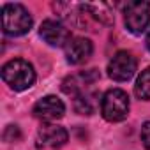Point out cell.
Segmentation results:
<instances>
[{"instance_id": "cell-1", "label": "cell", "mask_w": 150, "mask_h": 150, "mask_svg": "<svg viewBox=\"0 0 150 150\" xmlns=\"http://www.w3.org/2000/svg\"><path fill=\"white\" fill-rule=\"evenodd\" d=\"M2 80L14 92H23L35 83L34 65L23 58H13L2 67Z\"/></svg>"}, {"instance_id": "cell-2", "label": "cell", "mask_w": 150, "mask_h": 150, "mask_svg": "<svg viewBox=\"0 0 150 150\" xmlns=\"http://www.w3.org/2000/svg\"><path fill=\"white\" fill-rule=\"evenodd\" d=\"M32 16L28 9L21 4H4L2 6V30L7 35L20 37L30 32Z\"/></svg>"}, {"instance_id": "cell-3", "label": "cell", "mask_w": 150, "mask_h": 150, "mask_svg": "<svg viewBox=\"0 0 150 150\" xmlns=\"http://www.w3.org/2000/svg\"><path fill=\"white\" fill-rule=\"evenodd\" d=\"M101 113L108 122H122L129 115V96L122 88H110L101 99Z\"/></svg>"}, {"instance_id": "cell-4", "label": "cell", "mask_w": 150, "mask_h": 150, "mask_svg": "<svg viewBox=\"0 0 150 150\" xmlns=\"http://www.w3.org/2000/svg\"><path fill=\"white\" fill-rule=\"evenodd\" d=\"M124 21L131 34L141 35L150 23V2H145V0L127 2L124 7Z\"/></svg>"}, {"instance_id": "cell-5", "label": "cell", "mask_w": 150, "mask_h": 150, "mask_svg": "<svg viewBox=\"0 0 150 150\" xmlns=\"http://www.w3.org/2000/svg\"><path fill=\"white\" fill-rule=\"evenodd\" d=\"M138 62L131 51H117L108 64V74L115 81H129L136 74Z\"/></svg>"}, {"instance_id": "cell-6", "label": "cell", "mask_w": 150, "mask_h": 150, "mask_svg": "<svg viewBox=\"0 0 150 150\" xmlns=\"http://www.w3.org/2000/svg\"><path fill=\"white\" fill-rule=\"evenodd\" d=\"M32 113H34L35 118H39L42 122H55V120L64 117L65 106L57 96H46V97H42L35 103Z\"/></svg>"}, {"instance_id": "cell-7", "label": "cell", "mask_w": 150, "mask_h": 150, "mask_svg": "<svg viewBox=\"0 0 150 150\" xmlns=\"http://www.w3.org/2000/svg\"><path fill=\"white\" fill-rule=\"evenodd\" d=\"M39 35L50 46H55V48H60V46L65 48V44L72 39L69 28L57 20H44L41 28H39Z\"/></svg>"}, {"instance_id": "cell-8", "label": "cell", "mask_w": 150, "mask_h": 150, "mask_svg": "<svg viewBox=\"0 0 150 150\" xmlns=\"http://www.w3.org/2000/svg\"><path fill=\"white\" fill-rule=\"evenodd\" d=\"M67 139H69L67 131L55 124H42L37 131L39 148H60L67 143Z\"/></svg>"}, {"instance_id": "cell-9", "label": "cell", "mask_w": 150, "mask_h": 150, "mask_svg": "<svg viewBox=\"0 0 150 150\" xmlns=\"http://www.w3.org/2000/svg\"><path fill=\"white\" fill-rule=\"evenodd\" d=\"M99 80V72L96 69H88V71H81L78 74H71L62 81V90L67 96H74L76 97L78 94L85 92V88L88 85H92L94 81Z\"/></svg>"}, {"instance_id": "cell-10", "label": "cell", "mask_w": 150, "mask_h": 150, "mask_svg": "<svg viewBox=\"0 0 150 150\" xmlns=\"http://www.w3.org/2000/svg\"><path fill=\"white\" fill-rule=\"evenodd\" d=\"M64 51H65V58H67L69 64L80 65V64L87 62V60L92 57L94 44H92V41H88V39H85V37H72V39L65 44Z\"/></svg>"}, {"instance_id": "cell-11", "label": "cell", "mask_w": 150, "mask_h": 150, "mask_svg": "<svg viewBox=\"0 0 150 150\" xmlns=\"http://www.w3.org/2000/svg\"><path fill=\"white\" fill-rule=\"evenodd\" d=\"M81 9L87 11L88 14H92V18H96L103 25H113V21H115L113 7L108 2H88V4H81Z\"/></svg>"}, {"instance_id": "cell-12", "label": "cell", "mask_w": 150, "mask_h": 150, "mask_svg": "<svg viewBox=\"0 0 150 150\" xmlns=\"http://www.w3.org/2000/svg\"><path fill=\"white\" fill-rule=\"evenodd\" d=\"M94 94H87L81 92L74 99V111L78 115H92L96 111V101H94Z\"/></svg>"}, {"instance_id": "cell-13", "label": "cell", "mask_w": 150, "mask_h": 150, "mask_svg": "<svg viewBox=\"0 0 150 150\" xmlns=\"http://www.w3.org/2000/svg\"><path fill=\"white\" fill-rule=\"evenodd\" d=\"M134 94L141 101H150V67L141 71V74L138 76L134 85Z\"/></svg>"}, {"instance_id": "cell-14", "label": "cell", "mask_w": 150, "mask_h": 150, "mask_svg": "<svg viewBox=\"0 0 150 150\" xmlns=\"http://www.w3.org/2000/svg\"><path fill=\"white\" fill-rule=\"evenodd\" d=\"M4 139L7 141V143H16V141H20L21 139V131H20V127L18 125H7L6 127V131H4Z\"/></svg>"}, {"instance_id": "cell-15", "label": "cell", "mask_w": 150, "mask_h": 150, "mask_svg": "<svg viewBox=\"0 0 150 150\" xmlns=\"http://www.w3.org/2000/svg\"><path fill=\"white\" fill-rule=\"evenodd\" d=\"M141 143L146 150H150V122H145L141 125Z\"/></svg>"}, {"instance_id": "cell-16", "label": "cell", "mask_w": 150, "mask_h": 150, "mask_svg": "<svg viewBox=\"0 0 150 150\" xmlns=\"http://www.w3.org/2000/svg\"><path fill=\"white\" fill-rule=\"evenodd\" d=\"M146 48L150 50V32H148V35H146Z\"/></svg>"}]
</instances>
